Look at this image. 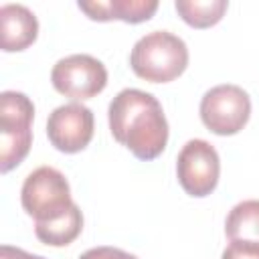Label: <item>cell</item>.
Listing matches in <instances>:
<instances>
[{
    "mask_svg": "<svg viewBox=\"0 0 259 259\" xmlns=\"http://www.w3.org/2000/svg\"><path fill=\"white\" fill-rule=\"evenodd\" d=\"M109 132L138 160L158 158L168 144V121L160 101L142 89H121L107 109Z\"/></svg>",
    "mask_w": 259,
    "mask_h": 259,
    "instance_id": "obj_1",
    "label": "cell"
},
{
    "mask_svg": "<svg viewBox=\"0 0 259 259\" xmlns=\"http://www.w3.org/2000/svg\"><path fill=\"white\" fill-rule=\"evenodd\" d=\"M130 67L144 81L170 83L188 67L186 42L168 30L148 32L134 45Z\"/></svg>",
    "mask_w": 259,
    "mask_h": 259,
    "instance_id": "obj_2",
    "label": "cell"
},
{
    "mask_svg": "<svg viewBox=\"0 0 259 259\" xmlns=\"http://www.w3.org/2000/svg\"><path fill=\"white\" fill-rule=\"evenodd\" d=\"M34 105L20 91L0 95V172L16 168L32 146Z\"/></svg>",
    "mask_w": 259,
    "mask_h": 259,
    "instance_id": "obj_3",
    "label": "cell"
},
{
    "mask_svg": "<svg viewBox=\"0 0 259 259\" xmlns=\"http://www.w3.org/2000/svg\"><path fill=\"white\" fill-rule=\"evenodd\" d=\"M20 202L34 223L57 221L75 204L65 174L51 166H40L26 176L20 190Z\"/></svg>",
    "mask_w": 259,
    "mask_h": 259,
    "instance_id": "obj_4",
    "label": "cell"
},
{
    "mask_svg": "<svg viewBox=\"0 0 259 259\" xmlns=\"http://www.w3.org/2000/svg\"><path fill=\"white\" fill-rule=\"evenodd\" d=\"M251 117L249 93L239 85H217L200 99V119L204 127L217 136L239 134Z\"/></svg>",
    "mask_w": 259,
    "mask_h": 259,
    "instance_id": "obj_5",
    "label": "cell"
},
{
    "mask_svg": "<svg viewBox=\"0 0 259 259\" xmlns=\"http://www.w3.org/2000/svg\"><path fill=\"white\" fill-rule=\"evenodd\" d=\"M51 83L61 95L73 101H83L99 95L105 89L107 69L91 55H69L55 63Z\"/></svg>",
    "mask_w": 259,
    "mask_h": 259,
    "instance_id": "obj_6",
    "label": "cell"
},
{
    "mask_svg": "<svg viewBox=\"0 0 259 259\" xmlns=\"http://www.w3.org/2000/svg\"><path fill=\"white\" fill-rule=\"evenodd\" d=\"M176 176L182 190L190 196H208L221 176V158L212 144L206 140H188L176 160Z\"/></svg>",
    "mask_w": 259,
    "mask_h": 259,
    "instance_id": "obj_7",
    "label": "cell"
},
{
    "mask_svg": "<svg viewBox=\"0 0 259 259\" xmlns=\"http://www.w3.org/2000/svg\"><path fill=\"white\" fill-rule=\"evenodd\" d=\"M93 111L83 103H65L51 111L47 119L49 142L65 154H77L85 150L93 138Z\"/></svg>",
    "mask_w": 259,
    "mask_h": 259,
    "instance_id": "obj_8",
    "label": "cell"
},
{
    "mask_svg": "<svg viewBox=\"0 0 259 259\" xmlns=\"http://www.w3.org/2000/svg\"><path fill=\"white\" fill-rule=\"evenodd\" d=\"M38 36L34 12L22 4H4L0 8V47L6 53L28 49Z\"/></svg>",
    "mask_w": 259,
    "mask_h": 259,
    "instance_id": "obj_9",
    "label": "cell"
},
{
    "mask_svg": "<svg viewBox=\"0 0 259 259\" xmlns=\"http://www.w3.org/2000/svg\"><path fill=\"white\" fill-rule=\"evenodd\" d=\"M77 6L91 20L97 22L123 20L127 24L146 22L158 10L156 0H93V2H77Z\"/></svg>",
    "mask_w": 259,
    "mask_h": 259,
    "instance_id": "obj_10",
    "label": "cell"
},
{
    "mask_svg": "<svg viewBox=\"0 0 259 259\" xmlns=\"http://www.w3.org/2000/svg\"><path fill=\"white\" fill-rule=\"evenodd\" d=\"M83 231V214L77 204H73L61 219L49 223H34V235L40 243L51 247H65L73 243Z\"/></svg>",
    "mask_w": 259,
    "mask_h": 259,
    "instance_id": "obj_11",
    "label": "cell"
},
{
    "mask_svg": "<svg viewBox=\"0 0 259 259\" xmlns=\"http://www.w3.org/2000/svg\"><path fill=\"white\" fill-rule=\"evenodd\" d=\"M225 235L231 241L259 243V200H243L231 208L225 221Z\"/></svg>",
    "mask_w": 259,
    "mask_h": 259,
    "instance_id": "obj_12",
    "label": "cell"
},
{
    "mask_svg": "<svg viewBox=\"0 0 259 259\" xmlns=\"http://www.w3.org/2000/svg\"><path fill=\"white\" fill-rule=\"evenodd\" d=\"M176 12L192 28H210L225 16L229 2L227 0H176Z\"/></svg>",
    "mask_w": 259,
    "mask_h": 259,
    "instance_id": "obj_13",
    "label": "cell"
},
{
    "mask_svg": "<svg viewBox=\"0 0 259 259\" xmlns=\"http://www.w3.org/2000/svg\"><path fill=\"white\" fill-rule=\"evenodd\" d=\"M221 259H259V243L255 241H231Z\"/></svg>",
    "mask_w": 259,
    "mask_h": 259,
    "instance_id": "obj_14",
    "label": "cell"
},
{
    "mask_svg": "<svg viewBox=\"0 0 259 259\" xmlns=\"http://www.w3.org/2000/svg\"><path fill=\"white\" fill-rule=\"evenodd\" d=\"M79 259H138L136 255L123 251V249H117V247H93V249H87Z\"/></svg>",
    "mask_w": 259,
    "mask_h": 259,
    "instance_id": "obj_15",
    "label": "cell"
},
{
    "mask_svg": "<svg viewBox=\"0 0 259 259\" xmlns=\"http://www.w3.org/2000/svg\"><path fill=\"white\" fill-rule=\"evenodd\" d=\"M0 259H42L40 255H32L24 249L12 247V245H2L0 247Z\"/></svg>",
    "mask_w": 259,
    "mask_h": 259,
    "instance_id": "obj_16",
    "label": "cell"
},
{
    "mask_svg": "<svg viewBox=\"0 0 259 259\" xmlns=\"http://www.w3.org/2000/svg\"><path fill=\"white\" fill-rule=\"evenodd\" d=\"M42 259H45V257H42Z\"/></svg>",
    "mask_w": 259,
    "mask_h": 259,
    "instance_id": "obj_17",
    "label": "cell"
}]
</instances>
